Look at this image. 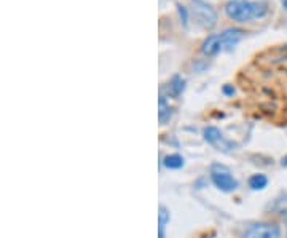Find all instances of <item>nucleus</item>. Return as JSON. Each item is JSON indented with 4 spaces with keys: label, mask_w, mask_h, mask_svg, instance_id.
Wrapping results in <instances>:
<instances>
[{
    "label": "nucleus",
    "mask_w": 287,
    "mask_h": 238,
    "mask_svg": "<svg viewBox=\"0 0 287 238\" xmlns=\"http://www.w3.org/2000/svg\"><path fill=\"white\" fill-rule=\"evenodd\" d=\"M225 13L230 19L238 22H249L252 19H262L268 13L265 2H250V0H230L225 5Z\"/></svg>",
    "instance_id": "nucleus-1"
},
{
    "label": "nucleus",
    "mask_w": 287,
    "mask_h": 238,
    "mask_svg": "<svg viewBox=\"0 0 287 238\" xmlns=\"http://www.w3.org/2000/svg\"><path fill=\"white\" fill-rule=\"evenodd\" d=\"M190 15L195 19V22L203 29H211L217 24V11L214 7L205 0H191L190 4Z\"/></svg>",
    "instance_id": "nucleus-2"
},
{
    "label": "nucleus",
    "mask_w": 287,
    "mask_h": 238,
    "mask_svg": "<svg viewBox=\"0 0 287 238\" xmlns=\"http://www.w3.org/2000/svg\"><path fill=\"white\" fill-rule=\"evenodd\" d=\"M281 230L278 225L268 222H259L249 225L244 232V238H279Z\"/></svg>",
    "instance_id": "nucleus-3"
},
{
    "label": "nucleus",
    "mask_w": 287,
    "mask_h": 238,
    "mask_svg": "<svg viewBox=\"0 0 287 238\" xmlns=\"http://www.w3.org/2000/svg\"><path fill=\"white\" fill-rule=\"evenodd\" d=\"M212 182L215 184V187H219L223 192H232L238 187V181L235 177L226 173V171H212Z\"/></svg>",
    "instance_id": "nucleus-4"
},
{
    "label": "nucleus",
    "mask_w": 287,
    "mask_h": 238,
    "mask_svg": "<svg viewBox=\"0 0 287 238\" xmlns=\"http://www.w3.org/2000/svg\"><path fill=\"white\" fill-rule=\"evenodd\" d=\"M222 50H223V43H222L220 34H211L205 39V42L201 43V51L206 56H215Z\"/></svg>",
    "instance_id": "nucleus-5"
},
{
    "label": "nucleus",
    "mask_w": 287,
    "mask_h": 238,
    "mask_svg": "<svg viewBox=\"0 0 287 238\" xmlns=\"http://www.w3.org/2000/svg\"><path fill=\"white\" fill-rule=\"evenodd\" d=\"M220 35H222L223 50H233L239 43V40L244 37V31L238 28H230V29H225Z\"/></svg>",
    "instance_id": "nucleus-6"
},
{
    "label": "nucleus",
    "mask_w": 287,
    "mask_h": 238,
    "mask_svg": "<svg viewBox=\"0 0 287 238\" xmlns=\"http://www.w3.org/2000/svg\"><path fill=\"white\" fill-rule=\"evenodd\" d=\"M205 139L209 142V144L217 146V147H220V149H223V150L226 149V146H230V144H225L223 138H222V133H220L215 126H208V128L205 129Z\"/></svg>",
    "instance_id": "nucleus-7"
},
{
    "label": "nucleus",
    "mask_w": 287,
    "mask_h": 238,
    "mask_svg": "<svg viewBox=\"0 0 287 238\" xmlns=\"http://www.w3.org/2000/svg\"><path fill=\"white\" fill-rule=\"evenodd\" d=\"M163 163H164L166 168L177 170V168H182L184 166V158L181 155H177V153H173V155H166Z\"/></svg>",
    "instance_id": "nucleus-8"
},
{
    "label": "nucleus",
    "mask_w": 287,
    "mask_h": 238,
    "mask_svg": "<svg viewBox=\"0 0 287 238\" xmlns=\"http://www.w3.org/2000/svg\"><path fill=\"white\" fill-rule=\"evenodd\" d=\"M268 184V177L265 174H254L252 177L249 179V186L252 187L254 190H262L265 189Z\"/></svg>",
    "instance_id": "nucleus-9"
},
{
    "label": "nucleus",
    "mask_w": 287,
    "mask_h": 238,
    "mask_svg": "<svg viewBox=\"0 0 287 238\" xmlns=\"http://www.w3.org/2000/svg\"><path fill=\"white\" fill-rule=\"evenodd\" d=\"M171 88H173L176 96H179V94H181L182 90H184V80L181 77H174L173 82H171Z\"/></svg>",
    "instance_id": "nucleus-10"
},
{
    "label": "nucleus",
    "mask_w": 287,
    "mask_h": 238,
    "mask_svg": "<svg viewBox=\"0 0 287 238\" xmlns=\"http://www.w3.org/2000/svg\"><path fill=\"white\" fill-rule=\"evenodd\" d=\"M177 10H179V15H181V19L184 22V26L188 24V10L185 7H182L181 4H177Z\"/></svg>",
    "instance_id": "nucleus-11"
},
{
    "label": "nucleus",
    "mask_w": 287,
    "mask_h": 238,
    "mask_svg": "<svg viewBox=\"0 0 287 238\" xmlns=\"http://www.w3.org/2000/svg\"><path fill=\"white\" fill-rule=\"evenodd\" d=\"M167 218H169V213H167V211L161 206V208H160V225H163V227H164V224H166Z\"/></svg>",
    "instance_id": "nucleus-12"
},
{
    "label": "nucleus",
    "mask_w": 287,
    "mask_h": 238,
    "mask_svg": "<svg viewBox=\"0 0 287 238\" xmlns=\"http://www.w3.org/2000/svg\"><path fill=\"white\" fill-rule=\"evenodd\" d=\"M223 94H226V96H233V94H235L233 85H225L223 87Z\"/></svg>",
    "instance_id": "nucleus-13"
},
{
    "label": "nucleus",
    "mask_w": 287,
    "mask_h": 238,
    "mask_svg": "<svg viewBox=\"0 0 287 238\" xmlns=\"http://www.w3.org/2000/svg\"><path fill=\"white\" fill-rule=\"evenodd\" d=\"M281 2H282V7L287 10V0H281Z\"/></svg>",
    "instance_id": "nucleus-14"
},
{
    "label": "nucleus",
    "mask_w": 287,
    "mask_h": 238,
    "mask_svg": "<svg viewBox=\"0 0 287 238\" xmlns=\"http://www.w3.org/2000/svg\"><path fill=\"white\" fill-rule=\"evenodd\" d=\"M282 165H284V166H287V157H284V158H282Z\"/></svg>",
    "instance_id": "nucleus-15"
}]
</instances>
